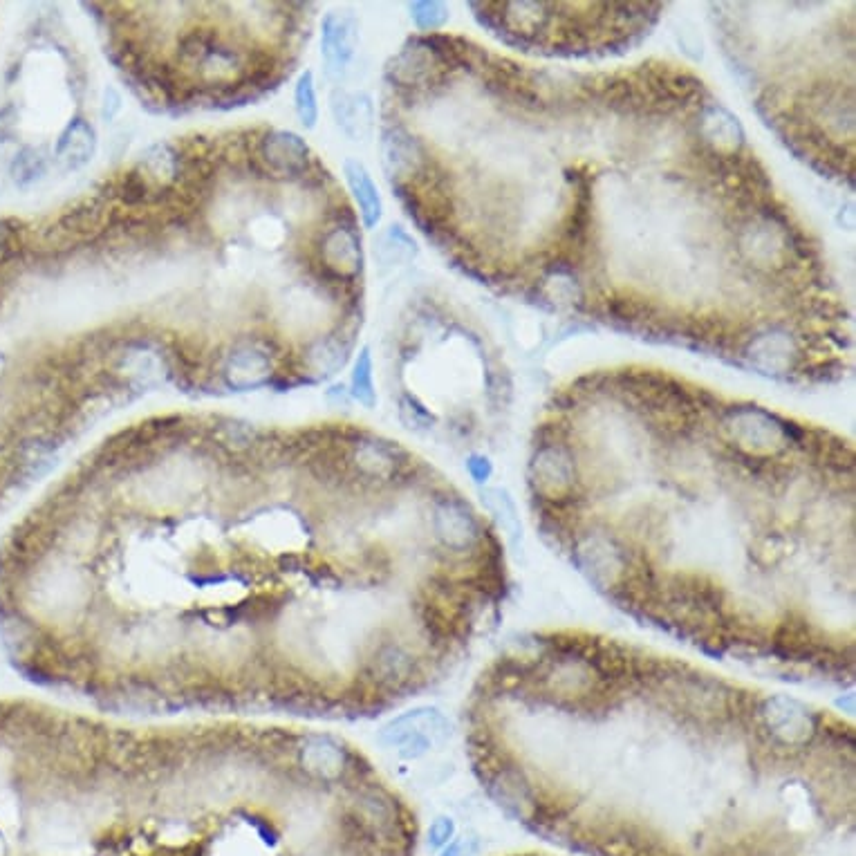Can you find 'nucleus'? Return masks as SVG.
I'll list each match as a JSON object with an SVG mask.
<instances>
[{
	"label": "nucleus",
	"mask_w": 856,
	"mask_h": 856,
	"mask_svg": "<svg viewBox=\"0 0 856 856\" xmlns=\"http://www.w3.org/2000/svg\"><path fill=\"white\" fill-rule=\"evenodd\" d=\"M57 247L52 220L0 218V496L57 446L65 359L34 339V278Z\"/></svg>",
	"instance_id": "1"
},
{
	"label": "nucleus",
	"mask_w": 856,
	"mask_h": 856,
	"mask_svg": "<svg viewBox=\"0 0 856 856\" xmlns=\"http://www.w3.org/2000/svg\"><path fill=\"white\" fill-rule=\"evenodd\" d=\"M449 733V720L437 709L422 706L390 720L379 731V742L397 751L404 760H417L431 749L442 747Z\"/></svg>",
	"instance_id": "2"
},
{
	"label": "nucleus",
	"mask_w": 856,
	"mask_h": 856,
	"mask_svg": "<svg viewBox=\"0 0 856 856\" xmlns=\"http://www.w3.org/2000/svg\"><path fill=\"white\" fill-rule=\"evenodd\" d=\"M296 756L305 774L321 783H337L357 758L330 735H303L296 742Z\"/></svg>",
	"instance_id": "3"
},
{
	"label": "nucleus",
	"mask_w": 856,
	"mask_h": 856,
	"mask_svg": "<svg viewBox=\"0 0 856 856\" xmlns=\"http://www.w3.org/2000/svg\"><path fill=\"white\" fill-rule=\"evenodd\" d=\"M182 57L209 83L234 79V74L240 70V65H243L240 54L231 48L229 43L220 41L218 36L204 34H193L191 39L184 41Z\"/></svg>",
	"instance_id": "4"
},
{
	"label": "nucleus",
	"mask_w": 856,
	"mask_h": 856,
	"mask_svg": "<svg viewBox=\"0 0 856 856\" xmlns=\"http://www.w3.org/2000/svg\"><path fill=\"white\" fill-rule=\"evenodd\" d=\"M359 45V23L350 12L325 14L321 25V57L330 77L346 72Z\"/></svg>",
	"instance_id": "5"
},
{
	"label": "nucleus",
	"mask_w": 856,
	"mask_h": 856,
	"mask_svg": "<svg viewBox=\"0 0 856 856\" xmlns=\"http://www.w3.org/2000/svg\"><path fill=\"white\" fill-rule=\"evenodd\" d=\"M330 108L334 122L350 142H366L372 135L375 108H372V99L364 92H334Z\"/></svg>",
	"instance_id": "6"
},
{
	"label": "nucleus",
	"mask_w": 856,
	"mask_h": 856,
	"mask_svg": "<svg viewBox=\"0 0 856 856\" xmlns=\"http://www.w3.org/2000/svg\"><path fill=\"white\" fill-rule=\"evenodd\" d=\"M260 157L276 173L299 175L310 160V148L292 130H272L260 142Z\"/></svg>",
	"instance_id": "7"
},
{
	"label": "nucleus",
	"mask_w": 856,
	"mask_h": 856,
	"mask_svg": "<svg viewBox=\"0 0 856 856\" xmlns=\"http://www.w3.org/2000/svg\"><path fill=\"white\" fill-rule=\"evenodd\" d=\"M269 375H272V364H269L267 352L251 346L236 348L227 357L225 368H222V377H225L227 386L236 390L263 386L269 381Z\"/></svg>",
	"instance_id": "8"
},
{
	"label": "nucleus",
	"mask_w": 856,
	"mask_h": 856,
	"mask_svg": "<svg viewBox=\"0 0 856 856\" xmlns=\"http://www.w3.org/2000/svg\"><path fill=\"white\" fill-rule=\"evenodd\" d=\"M323 265L337 276H355L361 272V243L357 234L346 227H334L323 236Z\"/></svg>",
	"instance_id": "9"
},
{
	"label": "nucleus",
	"mask_w": 856,
	"mask_h": 856,
	"mask_svg": "<svg viewBox=\"0 0 856 856\" xmlns=\"http://www.w3.org/2000/svg\"><path fill=\"white\" fill-rule=\"evenodd\" d=\"M343 175H346L348 189L357 202L359 216L364 220L366 229H375L381 216H384V204H381V195L375 182H372L370 173L366 171V166L357 160H346V164H343Z\"/></svg>",
	"instance_id": "10"
},
{
	"label": "nucleus",
	"mask_w": 856,
	"mask_h": 856,
	"mask_svg": "<svg viewBox=\"0 0 856 856\" xmlns=\"http://www.w3.org/2000/svg\"><path fill=\"white\" fill-rule=\"evenodd\" d=\"M97 151V133L86 119H74L59 139L57 155L65 169H81Z\"/></svg>",
	"instance_id": "11"
},
{
	"label": "nucleus",
	"mask_w": 856,
	"mask_h": 856,
	"mask_svg": "<svg viewBox=\"0 0 856 856\" xmlns=\"http://www.w3.org/2000/svg\"><path fill=\"white\" fill-rule=\"evenodd\" d=\"M178 171H180L178 155L173 153V148L169 144H155L148 148L137 166V173L142 175V180L148 186L171 184L175 178H178Z\"/></svg>",
	"instance_id": "12"
},
{
	"label": "nucleus",
	"mask_w": 856,
	"mask_h": 856,
	"mask_svg": "<svg viewBox=\"0 0 856 856\" xmlns=\"http://www.w3.org/2000/svg\"><path fill=\"white\" fill-rule=\"evenodd\" d=\"M422 162V148L404 130H388L384 135V164L390 173L402 175Z\"/></svg>",
	"instance_id": "13"
},
{
	"label": "nucleus",
	"mask_w": 856,
	"mask_h": 856,
	"mask_svg": "<svg viewBox=\"0 0 856 856\" xmlns=\"http://www.w3.org/2000/svg\"><path fill=\"white\" fill-rule=\"evenodd\" d=\"M346 352H348V346H341L339 341L325 339V341L314 343V346L307 350L305 364L319 377H330L339 368H343V364H346V359H348Z\"/></svg>",
	"instance_id": "14"
},
{
	"label": "nucleus",
	"mask_w": 856,
	"mask_h": 856,
	"mask_svg": "<svg viewBox=\"0 0 856 856\" xmlns=\"http://www.w3.org/2000/svg\"><path fill=\"white\" fill-rule=\"evenodd\" d=\"M294 110L296 117L303 128L312 130L319 122V97H316V86H314V74L307 70L303 72L294 88Z\"/></svg>",
	"instance_id": "15"
},
{
	"label": "nucleus",
	"mask_w": 856,
	"mask_h": 856,
	"mask_svg": "<svg viewBox=\"0 0 856 856\" xmlns=\"http://www.w3.org/2000/svg\"><path fill=\"white\" fill-rule=\"evenodd\" d=\"M350 395L366 408H372L377 404V390H375V381H372V357L368 348L359 352L355 368H352Z\"/></svg>",
	"instance_id": "16"
},
{
	"label": "nucleus",
	"mask_w": 856,
	"mask_h": 856,
	"mask_svg": "<svg viewBox=\"0 0 856 856\" xmlns=\"http://www.w3.org/2000/svg\"><path fill=\"white\" fill-rule=\"evenodd\" d=\"M408 9H411L413 23L424 32L437 30V27H442L446 21H449V9H446L442 3H437V0L411 3L408 5Z\"/></svg>",
	"instance_id": "17"
},
{
	"label": "nucleus",
	"mask_w": 856,
	"mask_h": 856,
	"mask_svg": "<svg viewBox=\"0 0 856 856\" xmlns=\"http://www.w3.org/2000/svg\"><path fill=\"white\" fill-rule=\"evenodd\" d=\"M399 413H402V420L408 424V428H428L433 424V415L417 399L408 395L399 402Z\"/></svg>",
	"instance_id": "18"
},
{
	"label": "nucleus",
	"mask_w": 856,
	"mask_h": 856,
	"mask_svg": "<svg viewBox=\"0 0 856 856\" xmlns=\"http://www.w3.org/2000/svg\"><path fill=\"white\" fill-rule=\"evenodd\" d=\"M455 834V821L451 816H437L431 830H428V845H431L433 850L444 848V845H449V841L453 839Z\"/></svg>",
	"instance_id": "19"
},
{
	"label": "nucleus",
	"mask_w": 856,
	"mask_h": 856,
	"mask_svg": "<svg viewBox=\"0 0 856 856\" xmlns=\"http://www.w3.org/2000/svg\"><path fill=\"white\" fill-rule=\"evenodd\" d=\"M476 850H478V839H473V836H460V839L444 845V852L440 856H473Z\"/></svg>",
	"instance_id": "20"
},
{
	"label": "nucleus",
	"mask_w": 856,
	"mask_h": 856,
	"mask_svg": "<svg viewBox=\"0 0 856 856\" xmlns=\"http://www.w3.org/2000/svg\"><path fill=\"white\" fill-rule=\"evenodd\" d=\"M467 469L471 473V478L476 482H487L491 476V462L485 458V455H471L467 462Z\"/></svg>",
	"instance_id": "21"
},
{
	"label": "nucleus",
	"mask_w": 856,
	"mask_h": 856,
	"mask_svg": "<svg viewBox=\"0 0 856 856\" xmlns=\"http://www.w3.org/2000/svg\"><path fill=\"white\" fill-rule=\"evenodd\" d=\"M119 110H122V97H119V92L115 88H106L104 90V106H101V117H104L106 122H113Z\"/></svg>",
	"instance_id": "22"
}]
</instances>
